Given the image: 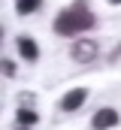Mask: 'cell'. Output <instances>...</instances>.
Segmentation results:
<instances>
[{
    "mask_svg": "<svg viewBox=\"0 0 121 130\" xmlns=\"http://www.w3.org/2000/svg\"><path fill=\"white\" fill-rule=\"evenodd\" d=\"M88 27H94V15H91V9L82 0L76 6L64 9L58 15V21H55V33H60V36H73V33H82Z\"/></svg>",
    "mask_w": 121,
    "mask_h": 130,
    "instance_id": "6da1fadb",
    "label": "cell"
},
{
    "mask_svg": "<svg viewBox=\"0 0 121 130\" xmlns=\"http://www.w3.org/2000/svg\"><path fill=\"white\" fill-rule=\"evenodd\" d=\"M73 58L79 61V64H88L97 58V42H91V39H79L76 45H73Z\"/></svg>",
    "mask_w": 121,
    "mask_h": 130,
    "instance_id": "7a4b0ae2",
    "label": "cell"
},
{
    "mask_svg": "<svg viewBox=\"0 0 121 130\" xmlns=\"http://www.w3.org/2000/svg\"><path fill=\"white\" fill-rule=\"evenodd\" d=\"M115 124H118V112L115 109H100L91 118V127L94 130H109V127H115Z\"/></svg>",
    "mask_w": 121,
    "mask_h": 130,
    "instance_id": "3957f363",
    "label": "cell"
},
{
    "mask_svg": "<svg viewBox=\"0 0 121 130\" xmlns=\"http://www.w3.org/2000/svg\"><path fill=\"white\" fill-rule=\"evenodd\" d=\"M85 97H88V91H85V88H76V91H70L67 97L60 100V109H64V112H76V109L85 103Z\"/></svg>",
    "mask_w": 121,
    "mask_h": 130,
    "instance_id": "277c9868",
    "label": "cell"
},
{
    "mask_svg": "<svg viewBox=\"0 0 121 130\" xmlns=\"http://www.w3.org/2000/svg\"><path fill=\"white\" fill-rule=\"evenodd\" d=\"M18 52H21L27 61H36V55H39L36 42H33V39H27V36H18Z\"/></svg>",
    "mask_w": 121,
    "mask_h": 130,
    "instance_id": "5b68a950",
    "label": "cell"
},
{
    "mask_svg": "<svg viewBox=\"0 0 121 130\" xmlns=\"http://www.w3.org/2000/svg\"><path fill=\"white\" fill-rule=\"evenodd\" d=\"M18 124H36V112L33 109H18Z\"/></svg>",
    "mask_w": 121,
    "mask_h": 130,
    "instance_id": "8992f818",
    "label": "cell"
},
{
    "mask_svg": "<svg viewBox=\"0 0 121 130\" xmlns=\"http://www.w3.org/2000/svg\"><path fill=\"white\" fill-rule=\"evenodd\" d=\"M33 9H39V0H18V12H21V15H27Z\"/></svg>",
    "mask_w": 121,
    "mask_h": 130,
    "instance_id": "52a82bcc",
    "label": "cell"
},
{
    "mask_svg": "<svg viewBox=\"0 0 121 130\" xmlns=\"http://www.w3.org/2000/svg\"><path fill=\"white\" fill-rule=\"evenodd\" d=\"M109 3H121V0H109Z\"/></svg>",
    "mask_w": 121,
    "mask_h": 130,
    "instance_id": "ba28073f",
    "label": "cell"
}]
</instances>
